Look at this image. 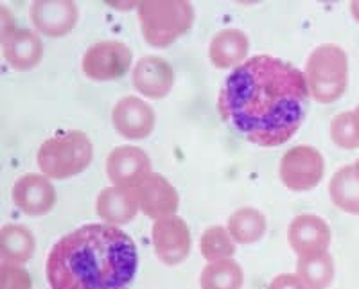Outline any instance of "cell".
<instances>
[{
	"label": "cell",
	"mask_w": 359,
	"mask_h": 289,
	"mask_svg": "<svg viewBox=\"0 0 359 289\" xmlns=\"http://www.w3.org/2000/svg\"><path fill=\"white\" fill-rule=\"evenodd\" d=\"M309 98L302 70L280 58L259 54L224 79L217 110L224 123L252 144L277 147L300 130Z\"/></svg>",
	"instance_id": "obj_1"
},
{
	"label": "cell",
	"mask_w": 359,
	"mask_h": 289,
	"mask_svg": "<svg viewBox=\"0 0 359 289\" xmlns=\"http://www.w3.org/2000/svg\"><path fill=\"white\" fill-rule=\"evenodd\" d=\"M137 268L135 241L114 224L92 223L57 241L45 273L53 289H130Z\"/></svg>",
	"instance_id": "obj_2"
},
{
	"label": "cell",
	"mask_w": 359,
	"mask_h": 289,
	"mask_svg": "<svg viewBox=\"0 0 359 289\" xmlns=\"http://www.w3.org/2000/svg\"><path fill=\"white\" fill-rule=\"evenodd\" d=\"M304 76L314 101L320 105L336 102L348 86L347 53L334 43L320 45L307 58Z\"/></svg>",
	"instance_id": "obj_3"
},
{
	"label": "cell",
	"mask_w": 359,
	"mask_h": 289,
	"mask_svg": "<svg viewBox=\"0 0 359 289\" xmlns=\"http://www.w3.org/2000/svg\"><path fill=\"white\" fill-rule=\"evenodd\" d=\"M142 36L156 49H163L187 34L194 24V9L184 0L140 2L137 6Z\"/></svg>",
	"instance_id": "obj_4"
},
{
	"label": "cell",
	"mask_w": 359,
	"mask_h": 289,
	"mask_svg": "<svg viewBox=\"0 0 359 289\" xmlns=\"http://www.w3.org/2000/svg\"><path fill=\"white\" fill-rule=\"evenodd\" d=\"M94 159V146L86 133L67 131L45 140L38 149V167L47 178L67 180L85 171Z\"/></svg>",
	"instance_id": "obj_5"
},
{
	"label": "cell",
	"mask_w": 359,
	"mask_h": 289,
	"mask_svg": "<svg viewBox=\"0 0 359 289\" xmlns=\"http://www.w3.org/2000/svg\"><path fill=\"white\" fill-rule=\"evenodd\" d=\"M325 173V160L313 146H294L284 153L278 176L284 187L293 192H307L320 185Z\"/></svg>",
	"instance_id": "obj_6"
},
{
	"label": "cell",
	"mask_w": 359,
	"mask_h": 289,
	"mask_svg": "<svg viewBox=\"0 0 359 289\" xmlns=\"http://www.w3.org/2000/svg\"><path fill=\"white\" fill-rule=\"evenodd\" d=\"M133 53L126 43L117 40L97 41L90 47L81 60V69L86 78L94 81H114L123 78L130 70Z\"/></svg>",
	"instance_id": "obj_7"
},
{
	"label": "cell",
	"mask_w": 359,
	"mask_h": 289,
	"mask_svg": "<svg viewBox=\"0 0 359 289\" xmlns=\"http://www.w3.org/2000/svg\"><path fill=\"white\" fill-rule=\"evenodd\" d=\"M155 255L168 266L182 264L191 253L192 239L187 223L178 216L162 217L151 228Z\"/></svg>",
	"instance_id": "obj_8"
},
{
	"label": "cell",
	"mask_w": 359,
	"mask_h": 289,
	"mask_svg": "<svg viewBox=\"0 0 359 289\" xmlns=\"http://www.w3.org/2000/svg\"><path fill=\"white\" fill-rule=\"evenodd\" d=\"M111 124L118 135L128 140H142L153 133L156 115L144 99L128 95L115 102L111 110Z\"/></svg>",
	"instance_id": "obj_9"
},
{
	"label": "cell",
	"mask_w": 359,
	"mask_h": 289,
	"mask_svg": "<svg viewBox=\"0 0 359 289\" xmlns=\"http://www.w3.org/2000/svg\"><path fill=\"white\" fill-rule=\"evenodd\" d=\"M287 241L293 252L300 257L327 253L332 241L331 227L316 214H300L294 217L287 230Z\"/></svg>",
	"instance_id": "obj_10"
},
{
	"label": "cell",
	"mask_w": 359,
	"mask_h": 289,
	"mask_svg": "<svg viewBox=\"0 0 359 289\" xmlns=\"http://www.w3.org/2000/svg\"><path fill=\"white\" fill-rule=\"evenodd\" d=\"M107 175L117 187H135L151 175V160L140 147L118 146L108 155Z\"/></svg>",
	"instance_id": "obj_11"
},
{
	"label": "cell",
	"mask_w": 359,
	"mask_h": 289,
	"mask_svg": "<svg viewBox=\"0 0 359 289\" xmlns=\"http://www.w3.org/2000/svg\"><path fill=\"white\" fill-rule=\"evenodd\" d=\"M135 192L139 198L140 210L147 217L158 221L162 217L176 216V210L180 207V198L176 189L168 178L162 175L151 173L135 185Z\"/></svg>",
	"instance_id": "obj_12"
},
{
	"label": "cell",
	"mask_w": 359,
	"mask_h": 289,
	"mask_svg": "<svg viewBox=\"0 0 359 289\" xmlns=\"http://www.w3.org/2000/svg\"><path fill=\"white\" fill-rule=\"evenodd\" d=\"M13 203L17 205L27 216H43L53 210L56 203V191L50 180L45 175H34L29 173L17 180L13 185Z\"/></svg>",
	"instance_id": "obj_13"
},
{
	"label": "cell",
	"mask_w": 359,
	"mask_h": 289,
	"mask_svg": "<svg viewBox=\"0 0 359 289\" xmlns=\"http://www.w3.org/2000/svg\"><path fill=\"white\" fill-rule=\"evenodd\" d=\"M135 90L147 99H162L175 86V70L163 58L144 56L131 74Z\"/></svg>",
	"instance_id": "obj_14"
},
{
	"label": "cell",
	"mask_w": 359,
	"mask_h": 289,
	"mask_svg": "<svg viewBox=\"0 0 359 289\" xmlns=\"http://www.w3.org/2000/svg\"><path fill=\"white\" fill-rule=\"evenodd\" d=\"M78 6L69 0H45L31 6V18L34 27L47 36H65L76 27Z\"/></svg>",
	"instance_id": "obj_15"
},
{
	"label": "cell",
	"mask_w": 359,
	"mask_h": 289,
	"mask_svg": "<svg viewBox=\"0 0 359 289\" xmlns=\"http://www.w3.org/2000/svg\"><path fill=\"white\" fill-rule=\"evenodd\" d=\"M140 210L139 198L135 187H111L102 189L95 201V212L107 224L121 227L137 217Z\"/></svg>",
	"instance_id": "obj_16"
},
{
	"label": "cell",
	"mask_w": 359,
	"mask_h": 289,
	"mask_svg": "<svg viewBox=\"0 0 359 289\" xmlns=\"http://www.w3.org/2000/svg\"><path fill=\"white\" fill-rule=\"evenodd\" d=\"M2 54L4 60L17 70H31L43 58V43L34 31L13 29L2 36Z\"/></svg>",
	"instance_id": "obj_17"
},
{
	"label": "cell",
	"mask_w": 359,
	"mask_h": 289,
	"mask_svg": "<svg viewBox=\"0 0 359 289\" xmlns=\"http://www.w3.org/2000/svg\"><path fill=\"white\" fill-rule=\"evenodd\" d=\"M250 40L239 29H223L210 41L208 58L217 69H236L248 60Z\"/></svg>",
	"instance_id": "obj_18"
},
{
	"label": "cell",
	"mask_w": 359,
	"mask_h": 289,
	"mask_svg": "<svg viewBox=\"0 0 359 289\" xmlns=\"http://www.w3.org/2000/svg\"><path fill=\"white\" fill-rule=\"evenodd\" d=\"M36 241L31 230L22 224H6L0 232V255L2 262L24 264L34 255Z\"/></svg>",
	"instance_id": "obj_19"
},
{
	"label": "cell",
	"mask_w": 359,
	"mask_h": 289,
	"mask_svg": "<svg viewBox=\"0 0 359 289\" xmlns=\"http://www.w3.org/2000/svg\"><path fill=\"white\" fill-rule=\"evenodd\" d=\"M266 216L253 207L237 208L226 221V230L237 245H255L266 232Z\"/></svg>",
	"instance_id": "obj_20"
},
{
	"label": "cell",
	"mask_w": 359,
	"mask_h": 289,
	"mask_svg": "<svg viewBox=\"0 0 359 289\" xmlns=\"http://www.w3.org/2000/svg\"><path fill=\"white\" fill-rule=\"evenodd\" d=\"M329 196L339 210L359 216V180L354 167L345 166L332 175L329 182Z\"/></svg>",
	"instance_id": "obj_21"
},
{
	"label": "cell",
	"mask_w": 359,
	"mask_h": 289,
	"mask_svg": "<svg viewBox=\"0 0 359 289\" xmlns=\"http://www.w3.org/2000/svg\"><path fill=\"white\" fill-rule=\"evenodd\" d=\"M297 277L307 289H327L334 281V261L329 252L322 255L300 257L297 262Z\"/></svg>",
	"instance_id": "obj_22"
},
{
	"label": "cell",
	"mask_w": 359,
	"mask_h": 289,
	"mask_svg": "<svg viewBox=\"0 0 359 289\" xmlns=\"http://www.w3.org/2000/svg\"><path fill=\"white\" fill-rule=\"evenodd\" d=\"M245 273L233 259L208 262L200 275L201 289H241Z\"/></svg>",
	"instance_id": "obj_23"
},
{
	"label": "cell",
	"mask_w": 359,
	"mask_h": 289,
	"mask_svg": "<svg viewBox=\"0 0 359 289\" xmlns=\"http://www.w3.org/2000/svg\"><path fill=\"white\" fill-rule=\"evenodd\" d=\"M236 241L230 236L226 227L214 224L208 227L200 239V252L207 262L224 261V259H232L236 253Z\"/></svg>",
	"instance_id": "obj_24"
},
{
	"label": "cell",
	"mask_w": 359,
	"mask_h": 289,
	"mask_svg": "<svg viewBox=\"0 0 359 289\" xmlns=\"http://www.w3.org/2000/svg\"><path fill=\"white\" fill-rule=\"evenodd\" d=\"M331 140L341 149H358L359 147V130L355 126L354 114L341 112L331 121Z\"/></svg>",
	"instance_id": "obj_25"
},
{
	"label": "cell",
	"mask_w": 359,
	"mask_h": 289,
	"mask_svg": "<svg viewBox=\"0 0 359 289\" xmlns=\"http://www.w3.org/2000/svg\"><path fill=\"white\" fill-rule=\"evenodd\" d=\"M0 289H33V278L20 264L2 262V266H0Z\"/></svg>",
	"instance_id": "obj_26"
},
{
	"label": "cell",
	"mask_w": 359,
	"mask_h": 289,
	"mask_svg": "<svg viewBox=\"0 0 359 289\" xmlns=\"http://www.w3.org/2000/svg\"><path fill=\"white\" fill-rule=\"evenodd\" d=\"M268 289H307V288L306 284L297 277V273H294V275H291V273H282V275H277L273 281L269 282Z\"/></svg>",
	"instance_id": "obj_27"
},
{
	"label": "cell",
	"mask_w": 359,
	"mask_h": 289,
	"mask_svg": "<svg viewBox=\"0 0 359 289\" xmlns=\"http://www.w3.org/2000/svg\"><path fill=\"white\" fill-rule=\"evenodd\" d=\"M351 13H352V17H354V20L359 24V0L352 2V4H351Z\"/></svg>",
	"instance_id": "obj_28"
},
{
	"label": "cell",
	"mask_w": 359,
	"mask_h": 289,
	"mask_svg": "<svg viewBox=\"0 0 359 289\" xmlns=\"http://www.w3.org/2000/svg\"><path fill=\"white\" fill-rule=\"evenodd\" d=\"M352 114H354V121H355V126H358V130H359V105L355 106L354 108V112H352Z\"/></svg>",
	"instance_id": "obj_29"
},
{
	"label": "cell",
	"mask_w": 359,
	"mask_h": 289,
	"mask_svg": "<svg viewBox=\"0 0 359 289\" xmlns=\"http://www.w3.org/2000/svg\"><path fill=\"white\" fill-rule=\"evenodd\" d=\"M352 167H354V173H355V176H358V180H359V159L355 160V163Z\"/></svg>",
	"instance_id": "obj_30"
}]
</instances>
